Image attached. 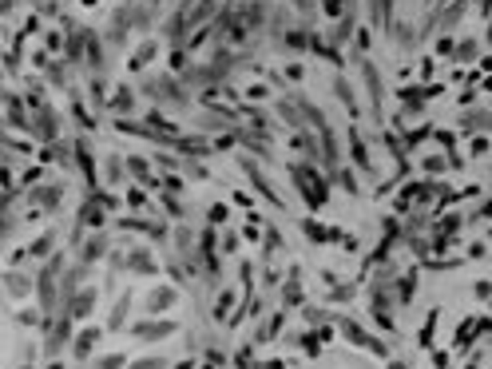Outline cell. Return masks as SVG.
<instances>
[{
    "label": "cell",
    "mask_w": 492,
    "mask_h": 369,
    "mask_svg": "<svg viewBox=\"0 0 492 369\" xmlns=\"http://www.w3.org/2000/svg\"><path fill=\"white\" fill-rule=\"evenodd\" d=\"M294 179L302 183V195H306V203L310 207H322L326 203V195H330V187H326V179L317 175L310 163H302V167H294Z\"/></svg>",
    "instance_id": "obj_1"
},
{
    "label": "cell",
    "mask_w": 492,
    "mask_h": 369,
    "mask_svg": "<svg viewBox=\"0 0 492 369\" xmlns=\"http://www.w3.org/2000/svg\"><path fill=\"white\" fill-rule=\"evenodd\" d=\"M147 92H151V96H159V99H167L171 108H187V92H183V88H179V80H171V76L151 80V83H147Z\"/></svg>",
    "instance_id": "obj_2"
},
{
    "label": "cell",
    "mask_w": 492,
    "mask_h": 369,
    "mask_svg": "<svg viewBox=\"0 0 492 369\" xmlns=\"http://www.w3.org/2000/svg\"><path fill=\"white\" fill-rule=\"evenodd\" d=\"M32 131L40 135V139H56L60 135V119H56V112L52 108H36V119H32Z\"/></svg>",
    "instance_id": "obj_3"
},
{
    "label": "cell",
    "mask_w": 492,
    "mask_h": 369,
    "mask_svg": "<svg viewBox=\"0 0 492 369\" xmlns=\"http://www.w3.org/2000/svg\"><path fill=\"white\" fill-rule=\"evenodd\" d=\"M68 330H72V314H60V321L52 326V334L44 341V353H60V346L68 341Z\"/></svg>",
    "instance_id": "obj_4"
},
{
    "label": "cell",
    "mask_w": 492,
    "mask_h": 369,
    "mask_svg": "<svg viewBox=\"0 0 492 369\" xmlns=\"http://www.w3.org/2000/svg\"><path fill=\"white\" fill-rule=\"evenodd\" d=\"M83 44H88V28H76V24H72V32H68V40H63V52H68V64H76V60H83Z\"/></svg>",
    "instance_id": "obj_5"
},
{
    "label": "cell",
    "mask_w": 492,
    "mask_h": 369,
    "mask_svg": "<svg viewBox=\"0 0 492 369\" xmlns=\"http://www.w3.org/2000/svg\"><path fill=\"white\" fill-rule=\"evenodd\" d=\"M92 306H95V290H79L76 298H68V314L72 318H88Z\"/></svg>",
    "instance_id": "obj_6"
},
{
    "label": "cell",
    "mask_w": 492,
    "mask_h": 369,
    "mask_svg": "<svg viewBox=\"0 0 492 369\" xmlns=\"http://www.w3.org/2000/svg\"><path fill=\"white\" fill-rule=\"evenodd\" d=\"M362 76H365V83H369V99H373V112H381V76H377V68L369 64V60H362Z\"/></svg>",
    "instance_id": "obj_7"
},
{
    "label": "cell",
    "mask_w": 492,
    "mask_h": 369,
    "mask_svg": "<svg viewBox=\"0 0 492 369\" xmlns=\"http://www.w3.org/2000/svg\"><path fill=\"white\" fill-rule=\"evenodd\" d=\"M171 330H175L171 321H139V326H135V334L147 337V341H155V337H167Z\"/></svg>",
    "instance_id": "obj_8"
},
{
    "label": "cell",
    "mask_w": 492,
    "mask_h": 369,
    "mask_svg": "<svg viewBox=\"0 0 492 369\" xmlns=\"http://www.w3.org/2000/svg\"><path fill=\"white\" fill-rule=\"evenodd\" d=\"M60 195H63V187H60V183H52V187H44V191H32V203L44 207V210H52L56 203H60Z\"/></svg>",
    "instance_id": "obj_9"
},
{
    "label": "cell",
    "mask_w": 492,
    "mask_h": 369,
    "mask_svg": "<svg viewBox=\"0 0 492 369\" xmlns=\"http://www.w3.org/2000/svg\"><path fill=\"white\" fill-rule=\"evenodd\" d=\"M127 266H131L135 274H155V270H159L155 258L147 255V250H131V255H127Z\"/></svg>",
    "instance_id": "obj_10"
},
{
    "label": "cell",
    "mask_w": 492,
    "mask_h": 369,
    "mask_svg": "<svg viewBox=\"0 0 492 369\" xmlns=\"http://www.w3.org/2000/svg\"><path fill=\"white\" fill-rule=\"evenodd\" d=\"M104 255H108V239H104V235H92V239L83 242V266L95 262V258H104Z\"/></svg>",
    "instance_id": "obj_11"
},
{
    "label": "cell",
    "mask_w": 492,
    "mask_h": 369,
    "mask_svg": "<svg viewBox=\"0 0 492 369\" xmlns=\"http://www.w3.org/2000/svg\"><path fill=\"white\" fill-rule=\"evenodd\" d=\"M171 302H175V290L171 286H159L155 294L147 298V310H151V314H159V310H167Z\"/></svg>",
    "instance_id": "obj_12"
},
{
    "label": "cell",
    "mask_w": 492,
    "mask_h": 369,
    "mask_svg": "<svg viewBox=\"0 0 492 369\" xmlns=\"http://www.w3.org/2000/svg\"><path fill=\"white\" fill-rule=\"evenodd\" d=\"M95 341H99V330L92 326V330H83V334L76 337V350H72V353H76V357H88V353L95 350Z\"/></svg>",
    "instance_id": "obj_13"
},
{
    "label": "cell",
    "mask_w": 492,
    "mask_h": 369,
    "mask_svg": "<svg viewBox=\"0 0 492 369\" xmlns=\"http://www.w3.org/2000/svg\"><path fill=\"white\" fill-rule=\"evenodd\" d=\"M167 36H171V44H183V36H187V12H175L171 24H167Z\"/></svg>",
    "instance_id": "obj_14"
},
{
    "label": "cell",
    "mask_w": 492,
    "mask_h": 369,
    "mask_svg": "<svg viewBox=\"0 0 492 369\" xmlns=\"http://www.w3.org/2000/svg\"><path fill=\"white\" fill-rule=\"evenodd\" d=\"M349 155H353V163H357L362 171H369V155H365V143L357 139V131H353V139H349Z\"/></svg>",
    "instance_id": "obj_15"
},
{
    "label": "cell",
    "mask_w": 492,
    "mask_h": 369,
    "mask_svg": "<svg viewBox=\"0 0 492 369\" xmlns=\"http://www.w3.org/2000/svg\"><path fill=\"white\" fill-rule=\"evenodd\" d=\"M52 242H56V235L48 230V235H40V239H36V242L28 246V255H32V258H44V255H52Z\"/></svg>",
    "instance_id": "obj_16"
},
{
    "label": "cell",
    "mask_w": 492,
    "mask_h": 369,
    "mask_svg": "<svg viewBox=\"0 0 492 369\" xmlns=\"http://www.w3.org/2000/svg\"><path fill=\"white\" fill-rule=\"evenodd\" d=\"M155 52H159V44H155V40H147V44H143V48L135 52V60H131V68H147L151 60H155Z\"/></svg>",
    "instance_id": "obj_17"
},
{
    "label": "cell",
    "mask_w": 492,
    "mask_h": 369,
    "mask_svg": "<svg viewBox=\"0 0 492 369\" xmlns=\"http://www.w3.org/2000/svg\"><path fill=\"white\" fill-rule=\"evenodd\" d=\"M131 103H135L131 88H115V96H111V108H115V112H131Z\"/></svg>",
    "instance_id": "obj_18"
},
{
    "label": "cell",
    "mask_w": 492,
    "mask_h": 369,
    "mask_svg": "<svg viewBox=\"0 0 492 369\" xmlns=\"http://www.w3.org/2000/svg\"><path fill=\"white\" fill-rule=\"evenodd\" d=\"M333 92L342 96V103H346L349 112H357V99H353V88H349L346 80H333Z\"/></svg>",
    "instance_id": "obj_19"
},
{
    "label": "cell",
    "mask_w": 492,
    "mask_h": 369,
    "mask_svg": "<svg viewBox=\"0 0 492 369\" xmlns=\"http://www.w3.org/2000/svg\"><path fill=\"white\" fill-rule=\"evenodd\" d=\"M8 294H16V298L28 294V278H24V274H8Z\"/></svg>",
    "instance_id": "obj_20"
},
{
    "label": "cell",
    "mask_w": 492,
    "mask_h": 369,
    "mask_svg": "<svg viewBox=\"0 0 492 369\" xmlns=\"http://www.w3.org/2000/svg\"><path fill=\"white\" fill-rule=\"evenodd\" d=\"M460 12H464V0H457V4H453V8H444L441 24H444V28H453V24H457V20H460Z\"/></svg>",
    "instance_id": "obj_21"
},
{
    "label": "cell",
    "mask_w": 492,
    "mask_h": 369,
    "mask_svg": "<svg viewBox=\"0 0 492 369\" xmlns=\"http://www.w3.org/2000/svg\"><path fill=\"white\" fill-rule=\"evenodd\" d=\"M413 282H417L413 274H405V278H401V286H397V294H401V302H409V298H413Z\"/></svg>",
    "instance_id": "obj_22"
},
{
    "label": "cell",
    "mask_w": 492,
    "mask_h": 369,
    "mask_svg": "<svg viewBox=\"0 0 492 369\" xmlns=\"http://www.w3.org/2000/svg\"><path fill=\"white\" fill-rule=\"evenodd\" d=\"M131 369H167V361H163V357H143V361H135Z\"/></svg>",
    "instance_id": "obj_23"
},
{
    "label": "cell",
    "mask_w": 492,
    "mask_h": 369,
    "mask_svg": "<svg viewBox=\"0 0 492 369\" xmlns=\"http://www.w3.org/2000/svg\"><path fill=\"white\" fill-rule=\"evenodd\" d=\"M286 44H290V48H306V32H302V28L286 32Z\"/></svg>",
    "instance_id": "obj_24"
},
{
    "label": "cell",
    "mask_w": 492,
    "mask_h": 369,
    "mask_svg": "<svg viewBox=\"0 0 492 369\" xmlns=\"http://www.w3.org/2000/svg\"><path fill=\"white\" fill-rule=\"evenodd\" d=\"M306 235H310L314 242H326V239H330V230H322L317 223H306Z\"/></svg>",
    "instance_id": "obj_25"
},
{
    "label": "cell",
    "mask_w": 492,
    "mask_h": 369,
    "mask_svg": "<svg viewBox=\"0 0 492 369\" xmlns=\"http://www.w3.org/2000/svg\"><path fill=\"white\" fill-rule=\"evenodd\" d=\"M119 175H124V163L115 159V155H108V179H111V183H115V179H119Z\"/></svg>",
    "instance_id": "obj_26"
},
{
    "label": "cell",
    "mask_w": 492,
    "mask_h": 369,
    "mask_svg": "<svg viewBox=\"0 0 492 369\" xmlns=\"http://www.w3.org/2000/svg\"><path fill=\"white\" fill-rule=\"evenodd\" d=\"M469 128H489V112H473V115H469Z\"/></svg>",
    "instance_id": "obj_27"
},
{
    "label": "cell",
    "mask_w": 492,
    "mask_h": 369,
    "mask_svg": "<svg viewBox=\"0 0 492 369\" xmlns=\"http://www.w3.org/2000/svg\"><path fill=\"white\" fill-rule=\"evenodd\" d=\"M127 298H119V306H115V314H111V326H124V314H127Z\"/></svg>",
    "instance_id": "obj_28"
},
{
    "label": "cell",
    "mask_w": 492,
    "mask_h": 369,
    "mask_svg": "<svg viewBox=\"0 0 492 369\" xmlns=\"http://www.w3.org/2000/svg\"><path fill=\"white\" fill-rule=\"evenodd\" d=\"M92 103H108V96H104V80H92Z\"/></svg>",
    "instance_id": "obj_29"
},
{
    "label": "cell",
    "mask_w": 492,
    "mask_h": 369,
    "mask_svg": "<svg viewBox=\"0 0 492 369\" xmlns=\"http://www.w3.org/2000/svg\"><path fill=\"white\" fill-rule=\"evenodd\" d=\"M230 302H235V298H230V294H222V298H219V306H215V318H226V310H230Z\"/></svg>",
    "instance_id": "obj_30"
},
{
    "label": "cell",
    "mask_w": 492,
    "mask_h": 369,
    "mask_svg": "<svg viewBox=\"0 0 492 369\" xmlns=\"http://www.w3.org/2000/svg\"><path fill=\"white\" fill-rule=\"evenodd\" d=\"M99 369H124V357H119V353H111V357H104V361H99Z\"/></svg>",
    "instance_id": "obj_31"
},
{
    "label": "cell",
    "mask_w": 492,
    "mask_h": 369,
    "mask_svg": "<svg viewBox=\"0 0 492 369\" xmlns=\"http://www.w3.org/2000/svg\"><path fill=\"white\" fill-rule=\"evenodd\" d=\"M210 223H226V207H222V203H219V207H210Z\"/></svg>",
    "instance_id": "obj_32"
},
{
    "label": "cell",
    "mask_w": 492,
    "mask_h": 369,
    "mask_svg": "<svg viewBox=\"0 0 492 369\" xmlns=\"http://www.w3.org/2000/svg\"><path fill=\"white\" fill-rule=\"evenodd\" d=\"M322 4H326V12H330V17H337V12H342V8H346V4H342V0H322Z\"/></svg>",
    "instance_id": "obj_33"
},
{
    "label": "cell",
    "mask_w": 492,
    "mask_h": 369,
    "mask_svg": "<svg viewBox=\"0 0 492 369\" xmlns=\"http://www.w3.org/2000/svg\"><path fill=\"white\" fill-rule=\"evenodd\" d=\"M127 167H131V175H147V163H143V159H131Z\"/></svg>",
    "instance_id": "obj_34"
},
{
    "label": "cell",
    "mask_w": 492,
    "mask_h": 369,
    "mask_svg": "<svg viewBox=\"0 0 492 369\" xmlns=\"http://www.w3.org/2000/svg\"><path fill=\"white\" fill-rule=\"evenodd\" d=\"M460 56H464V60H473V56H476V44H473V40H469V44H460Z\"/></svg>",
    "instance_id": "obj_35"
},
{
    "label": "cell",
    "mask_w": 492,
    "mask_h": 369,
    "mask_svg": "<svg viewBox=\"0 0 492 369\" xmlns=\"http://www.w3.org/2000/svg\"><path fill=\"white\" fill-rule=\"evenodd\" d=\"M48 76H52L56 83H63V68H60V64H52V68H48Z\"/></svg>",
    "instance_id": "obj_36"
},
{
    "label": "cell",
    "mask_w": 492,
    "mask_h": 369,
    "mask_svg": "<svg viewBox=\"0 0 492 369\" xmlns=\"http://www.w3.org/2000/svg\"><path fill=\"white\" fill-rule=\"evenodd\" d=\"M294 4H298L302 12H310V8H314V0H294Z\"/></svg>",
    "instance_id": "obj_37"
},
{
    "label": "cell",
    "mask_w": 492,
    "mask_h": 369,
    "mask_svg": "<svg viewBox=\"0 0 492 369\" xmlns=\"http://www.w3.org/2000/svg\"><path fill=\"white\" fill-rule=\"evenodd\" d=\"M12 8V0H0V12H8Z\"/></svg>",
    "instance_id": "obj_38"
},
{
    "label": "cell",
    "mask_w": 492,
    "mask_h": 369,
    "mask_svg": "<svg viewBox=\"0 0 492 369\" xmlns=\"http://www.w3.org/2000/svg\"><path fill=\"white\" fill-rule=\"evenodd\" d=\"M20 369H32V366H28V361H24V366H20Z\"/></svg>",
    "instance_id": "obj_39"
},
{
    "label": "cell",
    "mask_w": 492,
    "mask_h": 369,
    "mask_svg": "<svg viewBox=\"0 0 492 369\" xmlns=\"http://www.w3.org/2000/svg\"><path fill=\"white\" fill-rule=\"evenodd\" d=\"M473 369H480V366H473Z\"/></svg>",
    "instance_id": "obj_40"
},
{
    "label": "cell",
    "mask_w": 492,
    "mask_h": 369,
    "mask_svg": "<svg viewBox=\"0 0 492 369\" xmlns=\"http://www.w3.org/2000/svg\"><path fill=\"white\" fill-rule=\"evenodd\" d=\"M36 4H40V0H36Z\"/></svg>",
    "instance_id": "obj_41"
}]
</instances>
